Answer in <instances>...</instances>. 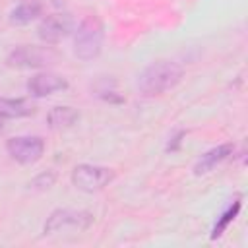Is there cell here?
Segmentation results:
<instances>
[{
    "label": "cell",
    "instance_id": "6da1fadb",
    "mask_svg": "<svg viewBox=\"0 0 248 248\" xmlns=\"http://www.w3.org/2000/svg\"><path fill=\"white\" fill-rule=\"evenodd\" d=\"M182 68L172 60H157L149 64L138 78V89L143 97H157L176 87L182 79Z\"/></svg>",
    "mask_w": 248,
    "mask_h": 248
},
{
    "label": "cell",
    "instance_id": "7a4b0ae2",
    "mask_svg": "<svg viewBox=\"0 0 248 248\" xmlns=\"http://www.w3.org/2000/svg\"><path fill=\"white\" fill-rule=\"evenodd\" d=\"M105 39V27L103 21L97 16H87L79 21V25L74 29V54L89 62L101 54Z\"/></svg>",
    "mask_w": 248,
    "mask_h": 248
},
{
    "label": "cell",
    "instance_id": "3957f363",
    "mask_svg": "<svg viewBox=\"0 0 248 248\" xmlns=\"http://www.w3.org/2000/svg\"><path fill=\"white\" fill-rule=\"evenodd\" d=\"M93 225V215L83 209H54L43 227L45 234H54L62 231H87Z\"/></svg>",
    "mask_w": 248,
    "mask_h": 248
},
{
    "label": "cell",
    "instance_id": "277c9868",
    "mask_svg": "<svg viewBox=\"0 0 248 248\" xmlns=\"http://www.w3.org/2000/svg\"><path fill=\"white\" fill-rule=\"evenodd\" d=\"M56 52L50 46H37V45H19L16 46L6 64L12 68H45L56 60Z\"/></svg>",
    "mask_w": 248,
    "mask_h": 248
},
{
    "label": "cell",
    "instance_id": "5b68a950",
    "mask_svg": "<svg viewBox=\"0 0 248 248\" xmlns=\"http://www.w3.org/2000/svg\"><path fill=\"white\" fill-rule=\"evenodd\" d=\"M114 178V170L99 165H78L72 170V184L81 192H99Z\"/></svg>",
    "mask_w": 248,
    "mask_h": 248
},
{
    "label": "cell",
    "instance_id": "8992f818",
    "mask_svg": "<svg viewBox=\"0 0 248 248\" xmlns=\"http://www.w3.org/2000/svg\"><path fill=\"white\" fill-rule=\"evenodd\" d=\"M6 151L14 161L21 165H31L43 157L45 141L39 136H16L6 141Z\"/></svg>",
    "mask_w": 248,
    "mask_h": 248
},
{
    "label": "cell",
    "instance_id": "52a82bcc",
    "mask_svg": "<svg viewBox=\"0 0 248 248\" xmlns=\"http://www.w3.org/2000/svg\"><path fill=\"white\" fill-rule=\"evenodd\" d=\"M74 29H76V21L70 14H50L46 17H43V21L39 23L37 35L41 41L54 45V43H60L62 39H66Z\"/></svg>",
    "mask_w": 248,
    "mask_h": 248
},
{
    "label": "cell",
    "instance_id": "ba28073f",
    "mask_svg": "<svg viewBox=\"0 0 248 248\" xmlns=\"http://www.w3.org/2000/svg\"><path fill=\"white\" fill-rule=\"evenodd\" d=\"M66 87H68V81L62 76L50 74V72L37 74L27 81V91L33 97H46V95H52L54 91H62Z\"/></svg>",
    "mask_w": 248,
    "mask_h": 248
},
{
    "label": "cell",
    "instance_id": "9c48e42d",
    "mask_svg": "<svg viewBox=\"0 0 248 248\" xmlns=\"http://www.w3.org/2000/svg\"><path fill=\"white\" fill-rule=\"evenodd\" d=\"M232 151H234V145L232 143H221V145L205 151L198 159V163L194 165V174H205V172H209L213 167H217L219 163H223L225 159H229L232 155Z\"/></svg>",
    "mask_w": 248,
    "mask_h": 248
},
{
    "label": "cell",
    "instance_id": "30bf717a",
    "mask_svg": "<svg viewBox=\"0 0 248 248\" xmlns=\"http://www.w3.org/2000/svg\"><path fill=\"white\" fill-rule=\"evenodd\" d=\"M79 120V112L72 107H52L46 114V124L50 130H68Z\"/></svg>",
    "mask_w": 248,
    "mask_h": 248
},
{
    "label": "cell",
    "instance_id": "8fae6325",
    "mask_svg": "<svg viewBox=\"0 0 248 248\" xmlns=\"http://www.w3.org/2000/svg\"><path fill=\"white\" fill-rule=\"evenodd\" d=\"M33 112L35 107L27 99L0 97V118H23V116H31Z\"/></svg>",
    "mask_w": 248,
    "mask_h": 248
},
{
    "label": "cell",
    "instance_id": "7c38bea8",
    "mask_svg": "<svg viewBox=\"0 0 248 248\" xmlns=\"http://www.w3.org/2000/svg\"><path fill=\"white\" fill-rule=\"evenodd\" d=\"M43 14V4L39 0H29L19 6H16L10 12V23L12 25H27L33 19H37Z\"/></svg>",
    "mask_w": 248,
    "mask_h": 248
},
{
    "label": "cell",
    "instance_id": "4fadbf2b",
    "mask_svg": "<svg viewBox=\"0 0 248 248\" xmlns=\"http://www.w3.org/2000/svg\"><path fill=\"white\" fill-rule=\"evenodd\" d=\"M238 211H240V200H234V203L219 217V221L215 223V227H213V232H211V238H217V236H221L223 234V231L229 227V223L238 215Z\"/></svg>",
    "mask_w": 248,
    "mask_h": 248
},
{
    "label": "cell",
    "instance_id": "5bb4252c",
    "mask_svg": "<svg viewBox=\"0 0 248 248\" xmlns=\"http://www.w3.org/2000/svg\"><path fill=\"white\" fill-rule=\"evenodd\" d=\"M54 182H56V172H52V170H45V172L37 174L27 186H29V190H37V192H41V190H48L50 186H54Z\"/></svg>",
    "mask_w": 248,
    "mask_h": 248
},
{
    "label": "cell",
    "instance_id": "9a60e30c",
    "mask_svg": "<svg viewBox=\"0 0 248 248\" xmlns=\"http://www.w3.org/2000/svg\"><path fill=\"white\" fill-rule=\"evenodd\" d=\"M182 138H184V132H182V130L176 132V134L170 138V141H169V145H167V151H176V149L180 147V143H182Z\"/></svg>",
    "mask_w": 248,
    "mask_h": 248
},
{
    "label": "cell",
    "instance_id": "2e32d148",
    "mask_svg": "<svg viewBox=\"0 0 248 248\" xmlns=\"http://www.w3.org/2000/svg\"><path fill=\"white\" fill-rule=\"evenodd\" d=\"M99 97L105 99V101H108V103H122L124 101L120 95H114V91H107V89L99 91Z\"/></svg>",
    "mask_w": 248,
    "mask_h": 248
},
{
    "label": "cell",
    "instance_id": "e0dca14e",
    "mask_svg": "<svg viewBox=\"0 0 248 248\" xmlns=\"http://www.w3.org/2000/svg\"><path fill=\"white\" fill-rule=\"evenodd\" d=\"M0 130H2V118H0Z\"/></svg>",
    "mask_w": 248,
    "mask_h": 248
}]
</instances>
